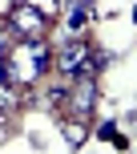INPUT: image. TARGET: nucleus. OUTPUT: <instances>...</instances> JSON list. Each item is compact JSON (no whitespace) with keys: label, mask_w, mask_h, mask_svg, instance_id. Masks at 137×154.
Instances as JSON below:
<instances>
[{"label":"nucleus","mask_w":137,"mask_h":154,"mask_svg":"<svg viewBox=\"0 0 137 154\" xmlns=\"http://www.w3.org/2000/svg\"><path fill=\"white\" fill-rule=\"evenodd\" d=\"M8 32L12 37H20V41H36V37H48V16L40 12L32 0H20V4H12L8 8Z\"/></svg>","instance_id":"nucleus-1"},{"label":"nucleus","mask_w":137,"mask_h":154,"mask_svg":"<svg viewBox=\"0 0 137 154\" xmlns=\"http://www.w3.org/2000/svg\"><path fill=\"white\" fill-rule=\"evenodd\" d=\"M97 101H101V85H97V77H93V73L73 77V89H65V106H68V114H73V118H93Z\"/></svg>","instance_id":"nucleus-2"},{"label":"nucleus","mask_w":137,"mask_h":154,"mask_svg":"<svg viewBox=\"0 0 137 154\" xmlns=\"http://www.w3.org/2000/svg\"><path fill=\"white\" fill-rule=\"evenodd\" d=\"M89 41L85 37H68V41H61V45L53 49V69L57 73H65V77H81L85 73V57H89Z\"/></svg>","instance_id":"nucleus-3"},{"label":"nucleus","mask_w":137,"mask_h":154,"mask_svg":"<svg viewBox=\"0 0 137 154\" xmlns=\"http://www.w3.org/2000/svg\"><path fill=\"white\" fill-rule=\"evenodd\" d=\"M40 73H45V69L32 61V53L24 49V41H20V49H16V53H4V77H8V81H16L20 89H24V85H36Z\"/></svg>","instance_id":"nucleus-4"},{"label":"nucleus","mask_w":137,"mask_h":154,"mask_svg":"<svg viewBox=\"0 0 137 154\" xmlns=\"http://www.w3.org/2000/svg\"><path fill=\"white\" fill-rule=\"evenodd\" d=\"M61 138H65V146H85L89 142V118H68V122H61Z\"/></svg>","instance_id":"nucleus-5"},{"label":"nucleus","mask_w":137,"mask_h":154,"mask_svg":"<svg viewBox=\"0 0 137 154\" xmlns=\"http://www.w3.org/2000/svg\"><path fill=\"white\" fill-rule=\"evenodd\" d=\"M97 16V8H93V0H73L68 4V32H81L85 24Z\"/></svg>","instance_id":"nucleus-6"},{"label":"nucleus","mask_w":137,"mask_h":154,"mask_svg":"<svg viewBox=\"0 0 137 154\" xmlns=\"http://www.w3.org/2000/svg\"><path fill=\"white\" fill-rule=\"evenodd\" d=\"M8 106H20V85L0 77V109H8Z\"/></svg>","instance_id":"nucleus-7"},{"label":"nucleus","mask_w":137,"mask_h":154,"mask_svg":"<svg viewBox=\"0 0 137 154\" xmlns=\"http://www.w3.org/2000/svg\"><path fill=\"white\" fill-rule=\"evenodd\" d=\"M97 138H101V142H113V146H129V138H121V134H117V122H113V118L97 126Z\"/></svg>","instance_id":"nucleus-8"},{"label":"nucleus","mask_w":137,"mask_h":154,"mask_svg":"<svg viewBox=\"0 0 137 154\" xmlns=\"http://www.w3.org/2000/svg\"><path fill=\"white\" fill-rule=\"evenodd\" d=\"M32 4H36L45 16H53V12H57V0H32Z\"/></svg>","instance_id":"nucleus-9"},{"label":"nucleus","mask_w":137,"mask_h":154,"mask_svg":"<svg viewBox=\"0 0 137 154\" xmlns=\"http://www.w3.org/2000/svg\"><path fill=\"white\" fill-rule=\"evenodd\" d=\"M8 37H12V32H8V24L0 20V49H4V41H8Z\"/></svg>","instance_id":"nucleus-10"},{"label":"nucleus","mask_w":137,"mask_h":154,"mask_svg":"<svg viewBox=\"0 0 137 154\" xmlns=\"http://www.w3.org/2000/svg\"><path fill=\"white\" fill-rule=\"evenodd\" d=\"M0 77H4V49H0Z\"/></svg>","instance_id":"nucleus-11"},{"label":"nucleus","mask_w":137,"mask_h":154,"mask_svg":"<svg viewBox=\"0 0 137 154\" xmlns=\"http://www.w3.org/2000/svg\"><path fill=\"white\" fill-rule=\"evenodd\" d=\"M12 4H20V0H8V8H12Z\"/></svg>","instance_id":"nucleus-12"}]
</instances>
